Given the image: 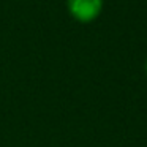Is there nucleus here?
<instances>
[{
  "instance_id": "f257e3e1",
  "label": "nucleus",
  "mask_w": 147,
  "mask_h": 147,
  "mask_svg": "<svg viewBox=\"0 0 147 147\" xmlns=\"http://www.w3.org/2000/svg\"><path fill=\"white\" fill-rule=\"evenodd\" d=\"M70 14L79 22H92L103 10V0H67Z\"/></svg>"
},
{
  "instance_id": "f03ea898",
  "label": "nucleus",
  "mask_w": 147,
  "mask_h": 147,
  "mask_svg": "<svg viewBox=\"0 0 147 147\" xmlns=\"http://www.w3.org/2000/svg\"><path fill=\"white\" fill-rule=\"evenodd\" d=\"M146 71H147V60H146Z\"/></svg>"
}]
</instances>
